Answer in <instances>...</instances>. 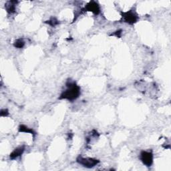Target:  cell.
I'll list each match as a JSON object with an SVG mask.
<instances>
[{
    "instance_id": "cell-1",
    "label": "cell",
    "mask_w": 171,
    "mask_h": 171,
    "mask_svg": "<svg viewBox=\"0 0 171 171\" xmlns=\"http://www.w3.org/2000/svg\"><path fill=\"white\" fill-rule=\"evenodd\" d=\"M66 86H67V89L61 94L60 99H66L72 101L80 96L81 94L80 88L76 82L68 81L66 83Z\"/></svg>"
},
{
    "instance_id": "cell-2",
    "label": "cell",
    "mask_w": 171,
    "mask_h": 171,
    "mask_svg": "<svg viewBox=\"0 0 171 171\" xmlns=\"http://www.w3.org/2000/svg\"><path fill=\"white\" fill-rule=\"evenodd\" d=\"M77 162L83 167L90 169L96 166L99 163V160L91 158H84L81 156H79L77 158Z\"/></svg>"
},
{
    "instance_id": "cell-3",
    "label": "cell",
    "mask_w": 171,
    "mask_h": 171,
    "mask_svg": "<svg viewBox=\"0 0 171 171\" xmlns=\"http://www.w3.org/2000/svg\"><path fill=\"white\" fill-rule=\"evenodd\" d=\"M122 17L125 22L130 25L134 24V23L137 22L138 20H139V16H138L137 14L132 10L128 11L126 12H122Z\"/></svg>"
},
{
    "instance_id": "cell-4",
    "label": "cell",
    "mask_w": 171,
    "mask_h": 171,
    "mask_svg": "<svg viewBox=\"0 0 171 171\" xmlns=\"http://www.w3.org/2000/svg\"><path fill=\"white\" fill-rule=\"evenodd\" d=\"M140 158L142 163L146 167H150L153 163V154L151 151H142Z\"/></svg>"
},
{
    "instance_id": "cell-5",
    "label": "cell",
    "mask_w": 171,
    "mask_h": 171,
    "mask_svg": "<svg viewBox=\"0 0 171 171\" xmlns=\"http://www.w3.org/2000/svg\"><path fill=\"white\" fill-rule=\"evenodd\" d=\"M83 10L91 12L94 14H96V15H98V14H99L100 12V6L97 2L91 1L86 6Z\"/></svg>"
},
{
    "instance_id": "cell-6",
    "label": "cell",
    "mask_w": 171,
    "mask_h": 171,
    "mask_svg": "<svg viewBox=\"0 0 171 171\" xmlns=\"http://www.w3.org/2000/svg\"><path fill=\"white\" fill-rule=\"evenodd\" d=\"M25 150V147L24 146H20L17 147L15 150H13V151L10 154V159L13 160L16 159L19 156H20Z\"/></svg>"
},
{
    "instance_id": "cell-7",
    "label": "cell",
    "mask_w": 171,
    "mask_h": 171,
    "mask_svg": "<svg viewBox=\"0 0 171 171\" xmlns=\"http://www.w3.org/2000/svg\"><path fill=\"white\" fill-rule=\"evenodd\" d=\"M17 2L16 1H9L7 2L6 5H5V7L6 9V11L8 13H13L16 11V6Z\"/></svg>"
},
{
    "instance_id": "cell-8",
    "label": "cell",
    "mask_w": 171,
    "mask_h": 171,
    "mask_svg": "<svg viewBox=\"0 0 171 171\" xmlns=\"http://www.w3.org/2000/svg\"><path fill=\"white\" fill-rule=\"evenodd\" d=\"M19 132H26V133H30L32 134H34L35 133L32 128H29L27 126L25 125H20L19 127Z\"/></svg>"
},
{
    "instance_id": "cell-9",
    "label": "cell",
    "mask_w": 171,
    "mask_h": 171,
    "mask_svg": "<svg viewBox=\"0 0 171 171\" xmlns=\"http://www.w3.org/2000/svg\"><path fill=\"white\" fill-rule=\"evenodd\" d=\"M24 45H25V42L22 38L17 39L13 44L14 47H17V48H22V47L24 46Z\"/></svg>"
},
{
    "instance_id": "cell-10",
    "label": "cell",
    "mask_w": 171,
    "mask_h": 171,
    "mask_svg": "<svg viewBox=\"0 0 171 171\" xmlns=\"http://www.w3.org/2000/svg\"><path fill=\"white\" fill-rule=\"evenodd\" d=\"M46 23H48L49 25H50L51 26H55L56 25H58L59 23L58 20H57L56 17H51L50 20H49L48 21H47V22H46Z\"/></svg>"
},
{
    "instance_id": "cell-11",
    "label": "cell",
    "mask_w": 171,
    "mask_h": 171,
    "mask_svg": "<svg viewBox=\"0 0 171 171\" xmlns=\"http://www.w3.org/2000/svg\"><path fill=\"white\" fill-rule=\"evenodd\" d=\"M0 115H1L2 116H7L9 115L8 110L7 109H2L1 112H0Z\"/></svg>"
}]
</instances>
